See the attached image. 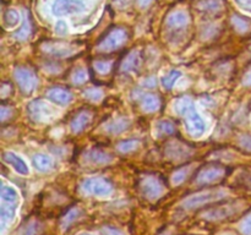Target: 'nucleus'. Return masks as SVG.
Instances as JSON below:
<instances>
[{"mask_svg":"<svg viewBox=\"0 0 251 235\" xmlns=\"http://www.w3.org/2000/svg\"><path fill=\"white\" fill-rule=\"evenodd\" d=\"M47 95H48V98L51 100V102L60 105L69 104V103L73 100V94H71L70 91L65 90V88H60V87L51 88L50 91H48Z\"/></svg>","mask_w":251,"mask_h":235,"instance_id":"obj_8","label":"nucleus"},{"mask_svg":"<svg viewBox=\"0 0 251 235\" xmlns=\"http://www.w3.org/2000/svg\"><path fill=\"white\" fill-rule=\"evenodd\" d=\"M32 163L39 171H47L53 166V159L47 154L38 153L32 158Z\"/></svg>","mask_w":251,"mask_h":235,"instance_id":"obj_13","label":"nucleus"},{"mask_svg":"<svg viewBox=\"0 0 251 235\" xmlns=\"http://www.w3.org/2000/svg\"><path fill=\"white\" fill-rule=\"evenodd\" d=\"M15 80L24 93H31L38 82L36 73L31 69L26 68H17L15 70Z\"/></svg>","mask_w":251,"mask_h":235,"instance_id":"obj_3","label":"nucleus"},{"mask_svg":"<svg viewBox=\"0 0 251 235\" xmlns=\"http://www.w3.org/2000/svg\"><path fill=\"white\" fill-rule=\"evenodd\" d=\"M189 24V15L184 11H173L167 17V24L173 28H183Z\"/></svg>","mask_w":251,"mask_h":235,"instance_id":"obj_9","label":"nucleus"},{"mask_svg":"<svg viewBox=\"0 0 251 235\" xmlns=\"http://www.w3.org/2000/svg\"><path fill=\"white\" fill-rule=\"evenodd\" d=\"M154 85H156V81H154L153 77L147 78V80L144 82V86H146V87H153Z\"/></svg>","mask_w":251,"mask_h":235,"instance_id":"obj_33","label":"nucleus"},{"mask_svg":"<svg viewBox=\"0 0 251 235\" xmlns=\"http://www.w3.org/2000/svg\"><path fill=\"white\" fill-rule=\"evenodd\" d=\"M141 105L146 112H154L159 108V99L156 95L146 94L142 97Z\"/></svg>","mask_w":251,"mask_h":235,"instance_id":"obj_14","label":"nucleus"},{"mask_svg":"<svg viewBox=\"0 0 251 235\" xmlns=\"http://www.w3.org/2000/svg\"><path fill=\"white\" fill-rule=\"evenodd\" d=\"M244 232H247L248 234H251V215L247 219V222L244 223Z\"/></svg>","mask_w":251,"mask_h":235,"instance_id":"obj_32","label":"nucleus"},{"mask_svg":"<svg viewBox=\"0 0 251 235\" xmlns=\"http://www.w3.org/2000/svg\"><path fill=\"white\" fill-rule=\"evenodd\" d=\"M244 83L247 86H251V71H249V72L247 73V75H245V77H244Z\"/></svg>","mask_w":251,"mask_h":235,"instance_id":"obj_35","label":"nucleus"},{"mask_svg":"<svg viewBox=\"0 0 251 235\" xmlns=\"http://www.w3.org/2000/svg\"><path fill=\"white\" fill-rule=\"evenodd\" d=\"M140 142L137 140H127V141H123L118 143V149L123 153H129V152L135 151L139 147Z\"/></svg>","mask_w":251,"mask_h":235,"instance_id":"obj_21","label":"nucleus"},{"mask_svg":"<svg viewBox=\"0 0 251 235\" xmlns=\"http://www.w3.org/2000/svg\"><path fill=\"white\" fill-rule=\"evenodd\" d=\"M223 168L220 165L208 166V168L203 169L199 175L198 181L199 183H212V181L217 180L221 175L223 174Z\"/></svg>","mask_w":251,"mask_h":235,"instance_id":"obj_10","label":"nucleus"},{"mask_svg":"<svg viewBox=\"0 0 251 235\" xmlns=\"http://www.w3.org/2000/svg\"><path fill=\"white\" fill-rule=\"evenodd\" d=\"M85 7L82 0H55L51 5V12L55 16H66L82 12Z\"/></svg>","mask_w":251,"mask_h":235,"instance_id":"obj_2","label":"nucleus"},{"mask_svg":"<svg viewBox=\"0 0 251 235\" xmlns=\"http://www.w3.org/2000/svg\"><path fill=\"white\" fill-rule=\"evenodd\" d=\"M2 161H4L5 163L9 164L10 166H12L17 173L24 174V175L28 174V166H27V163L21 158V157L17 156L16 153H14V152H4V153H2Z\"/></svg>","mask_w":251,"mask_h":235,"instance_id":"obj_7","label":"nucleus"},{"mask_svg":"<svg viewBox=\"0 0 251 235\" xmlns=\"http://www.w3.org/2000/svg\"><path fill=\"white\" fill-rule=\"evenodd\" d=\"M1 198L7 202H12L17 198V192L11 186H2L1 188Z\"/></svg>","mask_w":251,"mask_h":235,"instance_id":"obj_23","label":"nucleus"},{"mask_svg":"<svg viewBox=\"0 0 251 235\" xmlns=\"http://www.w3.org/2000/svg\"><path fill=\"white\" fill-rule=\"evenodd\" d=\"M199 6L202 10H207V11H215L216 9H220L221 2L220 0H206L202 4H200Z\"/></svg>","mask_w":251,"mask_h":235,"instance_id":"obj_24","label":"nucleus"},{"mask_svg":"<svg viewBox=\"0 0 251 235\" xmlns=\"http://www.w3.org/2000/svg\"><path fill=\"white\" fill-rule=\"evenodd\" d=\"M232 22L239 32H247L250 28V22L247 19H244V17L238 16V15H234L232 17Z\"/></svg>","mask_w":251,"mask_h":235,"instance_id":"obj_22","label":"nucleus"},{"mask_svg":"<svg viewBox=\"0 0 251 235\" xmlns=\"http://www.w3.org/2000/svg\"><path fill=\"white\" fill-rule=\"evenodd\" d=\"M86 80H87V73H86V71L83 69H77L73 73V81L76 85H81V83L86 82Z\"/></svg>","mask_w":251,"mask_h":235,"instance_id":"obj_25","label":"nucleus"},{"mask_svg":"<svg viewBox=\"0 0 251 235\" xmlns=\"http://www.w3.org/2000/svg\"><path fill=\"white\" fill-rule=\"evenodd\" d=\"M240 144L248 151H251V136H244L240 140Z\"/></svg>","mask_w":251,"mask_h":235,"instance_id":"obj_30","label":"nucleus"},{"mask_svg":"<svg viewBox=\"0 0 251 235\" xmlns=\"http://www.w3.org/2000/svg\"><path fill=\"white\" fill-rule=\"evenodd\" d=\"M126 38V33H125L124 29L122 28H115L113 31H110L102 41L98 43L102 50H114V49L119 48L123 43L125 42Z\"/></svg>","mask_w":251,"mask_h":235,"instance_id":"obj_4","label":"nucleus"},{"mask_svg":"<svg viewBox=\"0 0 251 235\" xmlns=\"http://www.w3.org/2000/svg\"><path fill=\"white\" fill-rule=\"evenodd\" d=\"M176 112L183 117L185 127L193 136H201L205 132L206 124L196 110L193 100L188 97L179 98L176 102Z\"/></svg>","mask_w":251,"mask_h":235,"instance_id":"obj_1","label":"nucleus"},{"mask_svg":"<svg viewBox=\"0 0 251 235\" xmlns=\"http://www.w3.org/2000/svg\"><path fill=\"white\" fill-rule=\"evenodd\" d=\"M181 76V72L178 70H173L168 73L167 76H164V78L162 80V85L164 86V88L167 90H171L172 87L174 86V83L178 81V78Z\"/></svg>","mask_w":251,"mask_h":235,"instance_id":"obj_20","label":"nucleus"},{"mask_svg":"<svg viewBox=\"0 0 251 235\" xmlns=\"http://www.w3.org/2000/svg\"><path fill=\"white\" fill-rule=\"evenodd\" d=\"M157 132L162 136H169V135L174 134L176 132V126L172 121L169 120H162V121H158L156 125Z\"/></svg>","mask_w":251,"mask_h":235,"instance_id":"obj_17","label":"nucleus"},{"mask_svg":"<svg viewBox=\"0 0 251 235\" xmlns=\"http://www.w3.org/2000/svg\"><path fill=\"white\" fill-rule=\"evenodd\" d=\"M29 32H31V29H29L28 22L25 21L24 26L15 33V38H17L19 41H24V39H26L29 36Z\"/></svg>","mask_w":251,"mask_h":235,"instance_id":"obj_26","label":"nucleus"},{"mask_svg":"<svg viewBox=\"0 0 251 235\" xmlns=\"http://www.w3.org/2000/svg\"><path fill=\"white\" fill-rule=\"evenodd\" d=\"M91 113L87 110H81L73 120H71V130L74 132H81L91 121Z\"/></svg>","mask_w":251,"mask_h":235,"instance_id":"obj_11","label":"nucleus"},{"mask_svg":"<svg viewBox=\"0 0 251 235\" xmlns=\"http://www.w3.org/2000/svg\"><path fill=\"white\" fill-rule=\"evenodd\" d=\"M4 22L9 28L16 27L20 24V14L14 9H7L4 12Z\"/></svg>","mask_w":251,"mask_h":235,"instance_id":"obj_16","label":"nucleus"},{"mask_svg":"<svg viewBox=\"0 0 251 235\" xmlns=\"http://www.w3.org/2000/svg\"><path fill=\"white\" fill-rule=\"evenodd\" d=\"M144 188L150 195H158L161 192V185L156 178H147L144 181Z\"/></svg>","mask_w":251,"mask_h":235,"instance_id":"obj_19","label":"nucleus"},{"mask_svg":"<svg viewBox=\"0 0 251 235\" xmlns=\"http://www.w3.org/2000/svg\"><path fill=\"white\" fill-rule=\"evenodd\" d=\"M85 94H86V97L90 98L91 100H93V102H97V100H100V98H102L103 93H102V91L98 90V88H91V90L86 91Z\"/></svg>","mask_w":251,"mask_h":235,"instance_id":"obj_27","label":"nucleus"},{"mask_svg":"<svg viewBox=\"0 0 251 235\" xmlns=\"http://www.w3.org/2000/svg\"><path fill=\"white\" fill-rule=\"evenodd\" d=\"M95 65H96V69H97V70L100 71V72L105 73V72H108V71H109V69H110V66H112V64L108 63V61H97V63L95 64Z\"/></svg>","mask_w":251,"mask_h":235,"instance_id":"obj_28","label":"nucleus"},{"mask_svg":"<svg viewBox=\"0 0 251 235\" xmlns=\"http://www.w3.org/2000/svg\"><path fill=\"white\" fill-rule=\"evenodd\" d=\"M127 126H129V120L118 119L107 125V131L112 132V134H119V132L126 130Z\"/></svg>","mask_w":251,"mask_h":235,"instance_id":"obj_18","label":"nucleus"},{"mask_svg":"<svg viewBox=\"0 0 251 235\" xmlns=\"http://www.w3.org/2000/svg\"><path fill=\"white\" fill-rule=\"evenodd\" d=\"M87 158H88V161L92 162V163H95V164H104V163H108V162L110 161L109 154L104 153V152H102V151H97V149H96V151L88 152Z\"/></svg>","mask_w":251,"mask_h":235,"instance_id":"obj_15","label":"nucleus"},{"mask_svg":"<svg viewBox=\"0 0 251 235\" xmlns=\"http://www.w3.org/2000/svg\"><path fill=\"white\" fill-rule=\"evenodd\" d=\"M141 64V54L140 51L134 50L129 53V55L123 60L122 70L123 71H136Z\"/></svg>","mask_w":251,"mask_h":235,"instance_id":"obj_12","label":"nucleus"},{"mask_svg":"<svg viewBox=\"0 0 251 235\" xmlns=\"http://www.w3.org/2000/svg\"><path fill=\"white\" fill-rule=\"evenodd\" d=\"M50 108L43 100H34L28 105V113L32 119L37 121H43L50 118Z\"/></svg>","mask_w":251,"mask_h":235,"instance_id":"obj_5","label":"nucleus"},{"mask_svg":"<svg viewBox=\"0 0 251 235\" xmlns=\"http://www.w3.org/2000/svg\"><path fill=\"white\" fill-rule=\"evenodd\" d=\"M66 29H68V27H66V24L64 21H59L58 24H56V32H58L59 34H65Z\"/></svg>","mask_w":251,"mask_h":235,"instance_id":"obj_31","label":"nucleus"},{"mask_svg":"<svg viewBox=\"0 0 251 235\" xmlns=\"http://www.w3.org/2000/svg\"><path fill=\"white\" fill-rule=\"evenodd\" d=\"M83 188L87 192L95 193V195H105L110 192V185L105 180L100 178H91L83 183Z\"/></svg>","mask_w":251,"mask_h":235,"instance_id":"obj_6","label":"nucleus"},{"mask_svg":"<svg viewBox=\"0 0 251 235\" xmlns=\"http://www.w3.org/2000/svg\"><path fill=\"white\" fill-rule=\"evenodd\" d=\"M235 2H237L242 9L251 12V0H235Z\"/></svg>","mask_w":251,"mask_h":235,"instance_id":"obj_29","label":"nucleus"},{"mask_svg":"<svg viewBox=\"0 0 251 235\" xmlns=\"http://www.w3.org/2000/svg\"><path fill=\"white\" fill-rule=\"evenodd\" d=\"M137 2H139V5L141 7H146V6H149L150 4H151L152 0H137Z\"/></svg>","mask_w":251,"mask_h":235,"instance_id":"obj_34","label":"nucleus"}]
</instances>
